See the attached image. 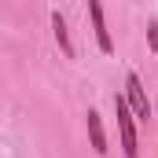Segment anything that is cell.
Returning a JSON list of instances; mask_svg holds the SVG:
<instances>
[{
	"mask_svg": "<svg viewBox=\"0 0 158 158\" xmlns=\"http://www.w3.org/2000/svg\"><path fill=\"white\" fill-rule=\"evenodd\" d=\"M155 107H158V99H155Z\"/></svg>",
	"mask_w": 158,
	"mask_h": 158,
	"instance_id": "cell-7",
	"label": "cell"
},
{
	"mask_svg": "<svg viewBox=\"0 0 158 158\" xmlns=\"http://www.w3.org/2000/svg\"><path fill=\"white\" fill-rule=\"evenodd\" d=\"M125 103H129V110H132L136 121H147V118H151V99H147V88H143V81H140L136 70L125 74Z\"/></svg>",
	"mask_w": 158,
	"mask_h": 158,
	"instance_id": "cell-2",
	"label": "cell"
},
{
	"mask_svg": "<svg viewBox=\"0 0 158 158\" xmlns=\"http://www.w3.org/2000/svg\"><path fill=\"white\" fill-rule=\"evenodd\" d=\"M147 48L158 55V22H147Z\"/></svg>",
	"mask_w": 158,
	"mask_h": 158,
	"instance_id": "cell-6",
	"label": "cell"
},
{
	"mask_svg": "<svg viewBox=\"0 0 158 158\" xmlns=\"http://www.w3.org/2000/svg\"><path fill=\"white\" fill-rule=\"evenodd\" d=\"M88 22H92V37H96V48L103 55L114 52V37L107 30V15H103V0H88Z\"/></svg>",
	"mask_w": 158,
	"mask_h": 158,
	"instance_id": "cell-3",
	"label": "cell"
},
{
	"mask_svg": "<svg viewBox=\"0 0 158 158\" xmlns=\"http://www.w3.org/2000/svg\"><path fill=\"white\" fill-rule=\"evenodd\" d=\"M85 125H88V143H92V151L103 158V155H107V132H103L99 110H88V114H85Z\"/></svg>",
	"mask_w": 158,
	"mask_h": 158,
	"instance_id": "cell-5",
	"label": "cell"
},
{
	"mask_svg": "<svg viewBox=\"0 0 158 158\" xmlns=\"http://www.w3.org/2000/svg\"><path fill=\"white\" fill-rule=\"evenodd\" d=\"M52 37H55L59 52H63L66 59L77 55V48H74V40H70V26H66V19H63V11H52Z\"/></svg>",
	"mask_w": 158,
	"mask_h": 158,
	"instance_id": "cell-4",
	"label": "cell"
},
{
	"mask_svg": "<svg viewBox=\"0 0 158 158\" xmlns=\"http://www.w3.org/2000/svg\"><path fill=\"white\" fill-rule=\"evenodd\" d=\"M114 114H118V140L125 158H140V136H136V118L125 103V96H114Z\"/></svg>",
	"mask_w": 158,
	"mask_h": 158,
	"instance_id": "cell-1",
	"label": "cell"
}]
</instances>
